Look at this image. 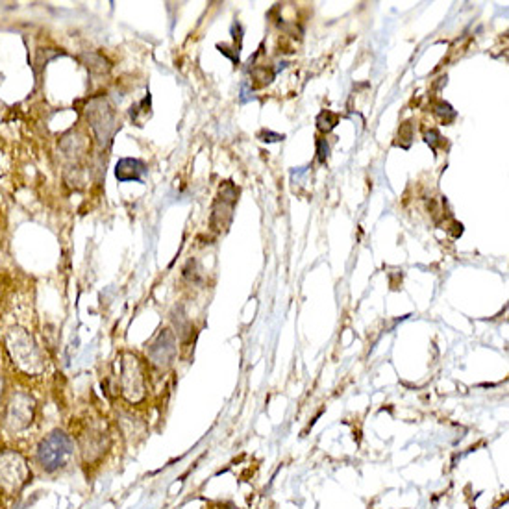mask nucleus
Here are the masks:
<instances>
[{"label": "nucleus", "instance_id": "obj_7", "mask_svg": "<svg viewBox=\"0 0 509 509\" xmlns=\"http://www.w3.org/2000/svg\"><path fill=\"white\" fill-rule=\"evenodd\" d=\"M85 117H88V122L91 125V128L95 130L97 137L100 139V143L110 141L111 135L115 134V111H113V107H111L110 104H107V100H104V98H93V100L89 102Z\"/></svg>", "mask_w": 509, "mask_h": 509}, {"label": "nucleus", "instance_id": "obj_9", "mask_svg": "<svg viewBox=\"0 0 509 509\" xmlns=\"http://www.w3.org/2000/svg\"><path fill=\"white\" fill-rule=\"evenodd\" d=\"M145 172H147V165L139 159H132V157L120 159L115 169V176L119 182H139Z\"/></svg>", "mask_w": 509, "mask_h": 509}, {"label": "nucleus", "instance_id": "obj_11", "mask_svg": "<svg viewBox=\"0 0 509 509\" xmlns=\"http://www.w3.org/2000/svg\"><path fill=\"white\" fill-rule=\"evenodd\" d=\"M0 509H6V500L0 496Z\"/></svg>", "mask_w": 509, "mask_h": 509}, {"label": "nucleus", "instance_id": "obj_2", "mask_svg": "<svg viewBox=\"0 0 509 509\" xmlns=\"http://www.w3.org/2000/svg\"><path fill=\"white\" fill-rule=\"evenodd\" d=\"M30 456L14 446H0V496L4 500L17 498L33 481Z\"/></svg>", "mask_w": 509, "mask_h": 509}, {"label": "nucleus", "instance_id": "obj_3", "mask_svg": "<svg viewBox=\"0 0 509 509\" xmlns=\"http://www.w3.org/2000/svg\"><path fill=\"white\" fill-rule=\"evenodd\" d=\"M6 350L21 372L28 376H39L45 370V357L36 342L24 328H11L6 333Z\"/></svg>", "mask_w": 509, "mask_h": 509}, {"label": "nucleus", "instance_id": "obj_1", "mask_svg": "<svg viewBox=\"0 0 509 509\" xmlns=\"http://www.w3.org/2000/svg\"><path fill=\"white\" fill-rule=\"evenodd\" d=\"M78 459V450L74 437L69 431L54 428L37 441L32 450L30 461L37 474L56 478L69 471Z\"/></svg>", "mask_w": 509, "mask_h": 509}, {"label": "nucleus", "instance_id": "obj_10", "mask_svg": "<svg viewBox=\"0 0 509 509\" xmlns=\"http://www.w3.org/2000/svg\"><path fill=\"white\" fill-rule=\"evenodd\" d=\"M4 379H2V376H0V404H2V398H4Z\"/></svg>", "mask_w": 509, "mask_h": 509}, {"label": "nucleus", "instance_id": "obj_8", "mask_svg": "<svg viewBox=\"0 0 509 509\" xmlns=\"http://www.w3.org/2000/svg\"><path fill=\"white\" fill-rule=\"evenodd\" d=\"M176 339L171 330H162L148 345V360L156 367H169L176 357Z\"/></svg>", "mask_w": 509, "mask_h": 509}, {"label": "nucleus", "instance_id": "obj_4", "mask_svg": "<svg viewBox=\"0 0 509 509\" xmlns=\"http://www.w3.org/2000/svg\"><path fill=\"white\" fill-rule=\"evenodd\" d=\"M36 409L37 406L32 394L14 391L2 409V428L6 434L19 435L30 430V426L36 421Z\"/></svg>", "mask_w": 509, "mask_h": 509}, {"label": "nucleus", "instance_id": "obj_5", "mask_svg": "<svg viewBox=\"0 0 509 509\" xmlns=\"http://www.w3.org/2000/svg\"><path fill=\"white\" fill-rule=\"evenodd\" d=\"M76 443L78 450V459L83 467H95L100 463L110 448V435L107 431L97 426L95 422L83 424L76 434H70Z\"/></svg>", "mask_w": 509, "mask_h": 509}, {"label": "nucleus", "instance_id": "obj_6", "mask_svg": "<svg viewBox=\"0 0 509 509\" xmlns=\"http://www.w3.org/2000/svg\"><path fill=\"white\" fill-rule=\"evenodd\" d=\"M120 393L130 404H139L147 394L145 367L139 357L130 352L120 356Z\"/></svg>", "mask_w": 509, "mask_h": 509}]
</instances>
